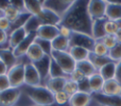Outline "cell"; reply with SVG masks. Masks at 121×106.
Here are the masks:
<instances>
[{
	"label": "cell",
	"instance_id": "1",
	"mask_svg": "<svg viewBox=\"0 0 121 106\" xmlns=\"http://www.w3.org/2000/svg\"><path fill=\"white\" fill-rule=\"evenodd\" d=\"M89 1H74L73 5L61 17L59 26H63L72 31L92 36L93 20L88 11Z\"/></svg>",
	"mask_w": 121,
	"mask_h": 106
},
{
	"label": "cell",
	"instance_id": "2",
	"mask_svg": "<svg viewBox=\"0 0 121 106\" xmlns=\"http://www.w3.org/2000/svg\"><path fill=\"white\" fill-rule=\"evenodd\" d=\"M26 96L40 106H51L55 102L54 94L45 86H26L25 88Z\"/></svg>",
	"mask_w": 121,
	"mask_h": 106
},
{
	"label": "cell",
	"instance_id": "3",
	"mask_svg": "<svg viewBox=\"0 0 121 106\" xmlns=\"http://www.w3.org/2000/svg\"><path fill=\"white\" fill-rule=\"evenodd\" d=\"M51 58L57 62V63L61 67V69L65 72L67 75H71L73 71L76 69L77 62L72 58V56L69 54V52L64 51H57L53 50L51 52Z\"/></svg>",
	"mask_w": 121,
	"mask_h": 106
},
{
	"label": "cell",
	"instance_id": "4",
	"mask_svg": "<svg viewBox=\"0 0 121 106\" xmlns=\"http://www.w3.org/2000/svg\"><path fill=\"white\" fill-rule=\"evenodd\" d=\"M95 43H96V40H95L93 38V36L87 35L85 33L72 31V33L69 37L70 47L79 46V47H83V48L89 50L90 52H93Z\"/></svg>",
	"mask_w": 121,
	"mask_h": 106
},
{
	"label": "cell",
	"instance_id": "5",
	"mask_svg": "<svg viewBox=\"0 0 121 106\" xmlns=\"http://www.w3.org/2000/svg\"><path fill=\"white\" fill-rule=\"evenodd\" d=\"M7 76L9 78L10 87L19 88L25 84V64L22 62L16 63L8 71Z\"/></svg>",
	"mask_w": 121,
	"mask_h": 106
},
{
	"label": "cell",
	"instance_id": "6",
	"mask_svg": "<svg viewBox=\"0 0 121 106\" xmlns=\"http://www.w3.org/2000/svg\"><path fill=\"white\" fill-rule=\"evenodd\" d=\"M92 98L100 106H121V95H106L102 92L92 93Z\"/></svg>",
	"mask_w": 121,
	"mask_h": 106
},
{
	"label": "cell",
	"instance_id": "7",
	"mask_svg": "<svg viewBox=\"0 0 121 106\" xmlns=\"http://www.w3.org/2000/svg\"><path fill=\"white\" fill-rule=\"evenodd\" d=\"M107 1L92 0L88 4V11L93 21L104 18L106 16Z\"/></svg>",
	"mask_w": 121,
	"mask_h": 106
},
{
	"label": "cell",
	"instance_id": "8",
	"mask_svg": "<svg viewBox=\"0 0 121 106\" xmlns=\"http://www.w3.org/2000/svg\"><path fill=\"white\" fill-rule=\"evenodd\" d=\"M20 96V88L10 87L3 92H0V106H14Z\"/></svg>",
	"mask_w": 121,
	"mask_h": 106
},
{
	"label": "cell",
	"instance_id": "9",
	"mask_svg": "<svg viewBox=\"0 0 121 106\" xmlns=\"http://www.w3.org/2000/svg\"><path fill=\"white\" fill-rule=\"evenodd\" d=\"M42 83L40 75L32 62L25 64V84L26 86H40Z\"/></svg>",
	"mask_w": 121,
	"mask_h": 106
},
{
	"label": "cell",
	"instance_id": "10",
	"mask_svg": "<svg viewBox=\"0 0 121 106\" xmlns=\"http://www.w3.org/2000/svg\"><path fill=\"white\" fill-rule=\"evenodd\" d=\"M73 3L74 1H43V7L51 9L59 16L62 17Z\"/></svg>",
	"mask_w": 121,
	"mask_h": 106
},
{
	"label": "cell",
	"instance_id": "11",
	"mask_svg": "<svg viewBox=\"0 0 121 106\" xmlns=\"http://www.w3.org/2000/svg\"><path fill=\"white\" fill-rule=\"evenodd\" d=\"M37 37L47 40V41H53L55 38H57L60 35V28L58 26L53 25H42L36 31Z\"/></svg>",
	"mask_w": 121,
	"mask_h": 106
},
{
	"label": "cell",
	"instance_id": "12",
	"mask_svg": "<svg viewBox=\"0 0 121 106\" xmlns=\"http://www.w3.org/2000/svg\"><path fill=\"white\" fill-rule=\"evenodd\" d=\"M51 56L49 55H44V57L35 62H32L33 65L35 66V68L37 69L42 83H43L45 80H47L48 76H49V70H50V63H51Z\"/></svg>",
	"mask_w": 121,
	"mask_h": 106
},
{
	"label": "cell",
	"instance_id": "13",
	"mask_svg": "<svg viewBox=\"0 0 121 106\" xmlns=\"http://www.w3.org/2000/svg\"><path fill=\"white\" fill-rule=\"evenodd\" d=\"M37 38V33L36 31H31L28 32L26 36V38L20 43V44L13 49V53L14 56L16 58H19L23 55H26V52L28 50V48L30 47V45L35 42V39Z\"/></svg>",
	"mask_w": 121,
	"mask_h": 106
},
{
	"label": "cell",
	"instance_id": "14",
	"mask_svg": "<svg viewBox=\"0 0 121 106\" xmlns=\"http://www.w3.org/2000/svg\"><path fill=\"white\" fill-rule=\"evenodd\" d=\"M37 17L39 18V20L42 22L43 25L59 26L60 21H61V17L60 16H59L57 13H55L51 9H46L44 7H43V10L37 15Z\"/></svg>",
	"mask_w": 121,
	"mask_h": 106
},
{
	"label": "cell",
	"instance_id": "15",
	"mask_svg": "<svg viewBox=\"0 0 121 106\" xmlns=\"http://www.w3.org/2000/svg\"><path fill=\"white\" fill-rule=\"evenodd\" d=\"M106 17L112 21L121 19V3L116 1H107Z\"/></svg>",
	"mask_w": 121,
	"mask_h": 106
},
{
	"label": "cell",
	"instance_id": "16",
	"mask_svg": "<svg viewBox=\"0 0 121 106\" xmlns=\"http://www.w3.org/2000/svg\"><path fill=\"white\" fill-rule=\"evenodd\" d=\"M33 15L31 13H29L28 11H23L19 14V16L13 21L10 23V26L9 28V30L7 31L9 34L12 33L13 31L19 29V28H22V27H25V26L26 25V23L28 22V20L32 17Z\"/></svg>",
	"mask_w": 121,
	"mask_h": 106
},
{
	"label": "cell",
	"instance_id": "17",
	"mask_svg": "<svg viewBox=\"0 0 121 106\" xmlns=\"http://www.w3.org/2000/svg\"><path fill=\"white\" fill-rule=\"evenodd\" d=\"M92 95L82 92H78L70 97V106H88L92 100Z\"/></svg>",
	"mask_w": 121,
	"mask_h": 106
},
{
	"label": "cell",
	"instance_id": "18",
	"mask_svg": "<svg viewBox=\"0 0 121 106\" xmlns=\"http://www.w3.org/2000/svg\"><path fill=\"white\" fill-rule=\"evenodd\" d=\"M108 20V18L105 16L104 18H101V19H98V20H95L93 21V38L95 40H101L103 37H105L107 34H106V31H105V23L106 21Z\"/></svg>",
	"mask_w": 121,
	"mask_h": 106
},
{
	"label": "cell",
	"instance_id": "19",
	"mask_svg": "<svg viewBox=\"0 0 121 106\" xmlns=\"http://www.w3.org/2000/svg\"><path fill=\"white\" fill-rule=\"evenodd\" d=\"M67 80V78H48L45 83V87L53 94H56L58 92L63 91Z\"/></svg>",
	"mask_w": 121,
	"mask_h": 106
},
{
	"label": "cell",
	"instance_id": "20",
	"mask_svg": "<svg viewBox=\"0 0 121 106\" xmlns=\"http://www.w3.org/2000/svg\"><path fill=\"white\" fill-rule=\"evenodd\" d=\"M27 32L26 31L25 27L19 28L15 31H13L12 33L9 34V48H11L12 50L14 48H16L20 43L26 38Z\"/></svg>",
	"mask_w": 121,
	"mask_h": 106
},
{
	"label": "cell",
	"instance_id": "21",
	"mask_svg": "<svg viewBox=\"0 0 121 106\" xmlns=\"http://www.w3.org/2000/svg\"><path fill=\"white\" fill-rule=\"evenodd\" d=\"M102 93L106 95H121L120 82L115 79L105 80L102 88Z\"/></svg>",
	"mask_w": 121,
	"mask_h": 106
},
{
	"label": "cell",
	"instance_id": "22",
	"mask_svg": "<svg viewBox=\"0 0 121 106\" xmlns=\"http://www.w3.org/2000/svg\"><path fill=\"white\" fill-rule=\"evenodd\" d=\"M0 60L9 70L16 64L17 58L14 56L13 50H11V48H0Z\"/></svg>",
	"mask_w": 121,
	"mask_h": 106
},
{
	"label": "cell",
	"instance_id": "23",
	"mask_svg": "<svg viewBox=\"0 0 121 106\" xmlns=\"http://www.w3.org/2000/svg\"><path fill=\"white\" fill-rule=\"evenodd\" d=\"M116 62H111L104 66H102L99 70L98 73L100 76L103 78L104 80H109L115 79V73H116Z\"/></svg>",
	"mask_w": 121,
	"mask_h": 106
},
{
	"label": "cell",
	"instance_id": "24",
	"mask_svg": "<svg viewBox=\"0 0 121 106\" xmlns=\"http://www.w3.org/2000/svg\"><path fill=\"white\" fill-rule=\"evenodd\" d=\"M68 52L77 62L88 60V57L90 54L89 50H87L83 47H79V46H72L69 48Z\"/></svg>",
	"mask_w": 121,
	"mask_h": 106
},
{
	"label": "cell",
	"instance_id": "25",
	"mask_svg": "<svg viewBox=\"0 0 121 106\" xmlns=\"http://www.w3.org/2000/svg\"><path fill=\"white\" fill-rule=\"evenodd\" d=\"M44 55L45 54L43 51V49L35 43H33L30 45V47L28 48V50L26 52V56L31 61V62H35L42 60L44 57Z\"/></svg>",
	"mask_w": 121,
	"mask_h": 106
},
{
	"label": "cell",
	"instance_id": "26",
	"mask_svg": "<svg viewBox=\"0 0 121 106\" xmlns=\"http://www.w3.org/2000/svg\"><path fill=\"white\" fill-rule=\"evenodd\" d=\"M52 43V49L57 50V51H64L67 52L70 48V44H69V39L66 37H63L61 35H59L57 38H55Z\"/></svg>",
	"mask_w": 121,
	"mask_h": 106
},
{
	"label": "cell",
	"instance_id": "27",
	"mask_svg": "<svg viewBox=\"0 0 121 106\" xmlns=\"http://www.w3.org/2000/svg\"><path fill=\"white\" fill-rule=\"evenodd\" d=\"M76 68L78 69L79 71H81L87 78L91 77L92 75L97 73L96 68L93 65V63L89 61V60H85V61H81V62H78L76 64Z\"/></svg>",
	"mask_w": 121,
	"mask_h": 106
},
{
	"label": "cell",
	"instance_id": "28",
	"mask_svg": "<svg viewBox=\"0 0 121 106\" xmlns=\"http://www.w3.org/2000/svg\"><path fill=\"white\" fill-rule=\"evenodd\" d=\"M88 79H89V83L91 86L92 93L102 92V88H103L105 80H103V78L100 76L99 73H95L92 75L91 77H89Z\"/></svg>",
	"mask_w": 121,
	"mask_h": 106
},
{
	"label": "cell",
	"instance_id": "29",
	"mask_svg": "<svg viewBox=\"0 0 121 106\" xmlns=\"http://www.w3.org/2000/svg\"><path fill=\"white\" fill-rule=\"evenodd\" d=\"M88 60L93 63V65L96 68V70H99L105 64L112 62L109 58V56H97L94 52H90L89 57H88Z\"/></svg>",
	"mask_w": 121,
	"mask_h": 106
},
{
	"label": "cell",
	"instance_id": "30",
	"mask_svg": "<svg viewBox=\"0 0 121 106\" xmlns=\"http://www.w3.org/2000/svg\"><path fill=\"white\" fill-rule=\"evenodd\" d=\"M25 9L33 16H37L43 9V1H25Z\"/></svg>",
	"mask_w": 121,
	"mask_h": 106
},
{
	"label": "cell",
	"instance_id": "31",
	"mask_svg": "<svg viewBox=\"0 0 121 106\" xmlns=\"http://www.w3.org/2000/svg\"><path fill=\"white\" fill-rule=\"evenodd\" d=\"M52 59V58H51ZM68 75L61 69V67L57 63L56 61L53 59L51 60L50 63V70H49V78H66Z\"/></svg>",
	"mask_w": 121,
	"mask_h": 106
},
{
	"label": "cell",
	"instance_id": "32",
	"mask_svg": "<svg viewBox=\"0 0 121 106\" xmlns=\"http://www.w3.org/2000/svg\"><path fill=\"white\" fill-rule=\"evenodd\" d=\"M42 22L39 20V18L37 16H32L28 22L26 23V25L25 26V29L26 31L28 33V32H31V31H37V29L42 26Z\"/></svg>",
	"mask_w": 121,
	"mask_h": 106
},
{
	"label": "cell",
	"instance_id": "33",
	"mask_svg": "<svg viewBox=\"0 0 121 106\" xmlns=\"http://www.w3.org/2000/svg\"><path fill=\"white\" fill-rule=\"evenodd\" d=\"M35 44H37L44 52L45 55H49L51 56V52H52V43L51 41H47V40H43L41 38H36L35 39Z\"/></svg>",
	"mask_w": 121,
	"mask_h": 106
},
{
	"label": "cell",
	"instance_id": "34",
	"mask_svg": "<svg viewBox=\"0 0 121 106\" xmlns=\"http://www.w3.org/2000/svg\"><path fill=\"white\" fill-rule=\"evenodd\" d=\"M109 58L112 62H120L121 61V43H117L112 48L109 50Z\"/></svg>",
	"mask_w": 121,
	"mask_h": 106
},
{
	"label": "cell",
	"instance_id": "35",
	"mask_svg": "<svg viewBox=\"0 0 121 106\" xmlns=\"http://www.w3.org/2000/svg\"><path fill=\"white\" fill-rule=\"evenodd\" d=\"M109 50L110 49L100 40H97L95 44L93 52L97 56H108L109 55Z\"/></svg>",
	"mask_w": 121,
	"mask_h": 106
},
{
	"label": "cell",
	"instance_id": "36",
	"mask_svg": "<svg viewBox=\"0 0 121 106\" xmlns=\"http://www.w3.org/2000/svg\"><path fill=\"white\" fill-rule=\"evenodd\" d=\"M63 91L65 93H67L71 97V96H73V95H75L76 93L78 92V83L76 81H74V80L69 79V80H66V83L64 85Z\"/></svg>",
	"mask_w": 121,
	"mask_h": 106
},
{
	"label": "cell",
	"instance_id": "37",
	"mask_svg": "<svg viewBox=\"0 0 121 106\" xmlns=\"http://www.w3.org/2000/svg\"><path fill=\"white\" fill-rule=\"evenodd\" d=\"M21 13V11H19L17 9H15L13 6H10V7H9L4 12H3V15L11 23V22H13L18 16H19V14Z\"/></svg>",
	"mask_w": 121,
	"mask_h": 106
},
{
	"label": "cell",
	"instance_id": "38",
	"mask_svg": "<svg viewBox=\"0 0 121 106\" xmlns=\"http://www.w3.org/2000/svg\"><path fill=\"white\" fill-rule=\"evenodd\" d=\"M118 26L116 25L115 21H112V20H107L105 23V31L107 35H115L118 31Z\"/></svg>",
	"mask_w": 121,
	"mask_h": 106
},
{
	"label": "cell",
	"instance_id": "39",
	"mask_svg": "<svg viewBox=\"0 0 121 106\" xmlns=\"http://www.w3.org/2000/svg\"><path fill=\"white\" fill-rule=\"evenodd\" d=\"M54 97H55V102L59 105H63L69 102V99H70V96L64 91H60L54 94Z\"/></svg>",
	"mask_w": 121,
	"mask_h": 106
},
{
	"label": "cell",
	"instance_id": "40",
	"mask_svg": "<svg viewBox=\"0 0 121 106\" xmlns=\"http://www.w3.org/2000/svg\"><path fill=\"white\" fill-rule=\"evenodd\" d=\"M109 49L112 48L116 44H117V40L115 38V35H106L105 37H103L100 40Z\"/></svg>",
	"mask_w": 121,
	"mask_h": 106
},
{
	"label": "cell",
	"instance_id": "41",
	"mask_svg": "<svg viewBox=\"0 0 121 106\" xmlns=\"http://www.w3.org/2000/svg\"><path fill=\"white\" fill-rule=\"evenodd\" d=\"M78 92L92 94V90H91V86H90L89 79L88 78H86L83 80H81L80 82H78Z\"/></svg>",
	"mask_w": 121,
	"mask_h": 106
},
{
	"label": "cell",
	"instance_id": "42",
	"mask_svg": "<svg viewBox=\"0 0 121 106\" xmlns=\"http://www.w3.org/2000/svg\"><path fill=\"white\" fill-rule=\"evenodd\" d=\"M86 78H87V77H86L81 71H79V70L77 69V68H76V69L73 71V73L70 75V80L76 81L77 83L80 82L81 80H83L86 79Z\"/></svg>",
	"mask_w": 121,
	"mask_h": 106
},
{
	"label": "cell",
	"instance_id": "43",
	"mask_svg": "<svg viewBox=\"0 0 121 106\" xmlns=\"http://www.w3.org/2000/svg\"><path fill=\"white\" fill-rule=\"evenodd\" d=\"M9 88H10V84L8 76L7 75L0 76V92H3Z\"/></svg>",
	"mask_w": 121,
	"mask_h": 106
},
{
	"label": "cell",
	"instance_id": "44",
	"mask_svg": "<svg viewBox=\"0 0 121 106\" xmlns=\"http://www.w3.org/2000/svg\"><path fill=\"white\" fill-rule=\"evenodd\" d=\"M10 26V22L4 16H0V29H3L5 31H8Z\"/></svg>",
	"mask_w": 121,
	"mask_h": 106
},
{
	"label": "cell",
	"instance_id": "45",
	"mask_svg": "<svg viewBox=\"0 0 121 106\" xmlns=\"http://www.w3.org/2000/svg\"><path fill=\"white\" fill-rule=\"evenodd\" d=\"M59 26V28H60V35H61V36L66 37V38L69 39V37H70V35H71V33H72V30L69 29V28L66 27V26Z\"/></svg>",
	"mask_w": 121,
	"mask_h": 106
},
{
	"label": "cell",
	"instance_id": "46",
	"mask_svg": "<svg viewBox=\"0 0 121 106\" xmlns=\"http://www.w3.org/2000/svg\"><path fill=\"white\" fill-rule=\"evenodd\" d=\"M11 6H13L15 9H17L19 11L23 12L25 9V1H10Z\"/></svg>",
	"mask_w": 121,
	"mask_h": 106
},
{
	"label": "cell",
	"instance_id": "47",
	"mask_svg": "<svg viewBox=\"0 0 121 106\" xmlns=\"http://www.w3.org/2000/svg\"><path fill=\"white\" fill-rule=\"evenodd\" d=\"M115 80H117L121 84V61L116 64V73H115Z\"/></svg>",
	"mask_w": 121,
	"mask_h": 106
},
{
	"label": "cell",
	"instance_id": "48",
	"mask_svg": "<svg viewBox=\"0 0 121 106\" xmlns=\"http://www.w3.org/2000/svg\"><path fill=\"white\" fill-rule=\"evenodd\" d=\"M10 6H11L10 1H0V11L4 12Z\"/></svg>",
	"mask_w": 121,
	"mask_h": 106
},
{
	"label": "cell",
	"instance_id": "49",
	"mask_svg": "<svg viewBox=\"0 0 121 106\" xmlns=\"http://www.w3.org/2000/svg\"><path fill=\"white\" fill-rule=\"evenodd\" d=\"M8 40V33L7 31L3 30V29H0V44H3L7 42Z\"/></svg>",
	"mask_w": 121,
	"mask_h": 106
},
{
	"label": "cell",
	"instance_id": "50",
	"mask_svg": "<svg viewBox=\"0 0 121 106\" xmlns=\"http://www.w3.org/2000/svg\"><path fill=\"white\" fill-rule=\"evenodd\" d=\"M8 71H9L8 67H7L6 64L0 60V76H2V75H7Z\"/></svg>",
	"mask_w": 121,
	"mask_h": 106
},
{
	"label": "cell",
	"instance_id": "51",
	"mask_svg": "<svg viewBox=\"0 0 121 106\" xmlns=\"http://www.w3.org/2000/svg\"><path fill=\"white\" fill-rule=\"evenodd\" d=\"M115 38L117 40V43H121V29L117 31V33L115 34Z\"/></svg>",
	"mask_w": 121,
	"mask_h": 106
},
{
	"label": "cell",
	"instance_id": "52",
	"mask_svg": "<svg viewBox=\"0 0 121 106\" xmlns=\"http://www.w3.org/2000/svg\"><path fill=\"white\" fill-rule=\"evenodd\" d=\"M115 22H116V25H117V26H118V29H121V19H118V20H116Z\"/></svg>",
	"mask_w": 121,
	"mask_h": 106
},
{
	"label": "cell",
	"instance_id": "53",
	"mask_svg": "<svg viewBox=\"0 0 121 106\" xmlns=\"http://www.w3.org/2000/svg\"><path fill=\"white\" fill-rule=\"evenodd\" d=\"M33 106H40V105H33ZM51 106H53V105H51Z\"/></svg>",
	"mask_w": 121,
	"mask_h": 106
},
{
	"label": "cell",
	"instance_id": "54",
	"mask_svg": "<svg viewBox=\"0 0 121 106\" xmlns=\"http://www.w3.org/2000/svg\"><path fill=\"white\" fill-rule=\"evenodd\" d=\"M14 106H15V105H14Z\"/></svg>",
	"mask_w": 121,
	"mask_h": 106
}]
</instances>
